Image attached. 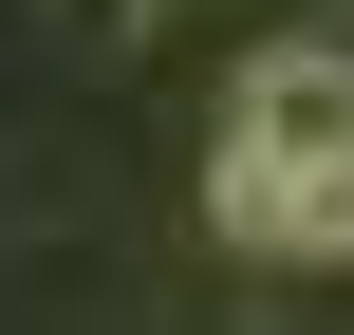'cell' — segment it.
I'll use <instances>...</instances> for the list:
<instances>
[{"instance_id": "7a4b0ae2", "label": "cell", "mask_w": 354, "mask_h": 335, "mask_svg": "<svg viewBox=\"0 0 354 335\" xmlns=\"http://www.w3.org/2000/svg\"><path fill=\"white\" fill-rule=\"evenodd\" d=\"M224 131H261V149H354V56H336V37L261 56V75L224 93Z\"/></svg>"}, {"instance_id": "3957f363", "label": "cell", "mask_w": 354, "mask_h": 335, "mask_svg": "<svg viewBox=\"0 0 354 335\" xmlns=\"http://www.w3.org/2000/svg\"><path fill=\"white\" fill-rule=\"evenodd\" d=\"M93 19H112V0H93Z\"/></svg>"}, {"instance_id": "6da1fadb", "label": "cell", "mask_w": 354, "mask_h": 335, "mask_svg": "<svg viewBox=\"0 0 354 335\" xmlns=\"http://www.w3.org/2000/svg\"><path fill=\"white\" fill-rule=\"evenodd\" d=\"M205 224H224L243 261H354V149H261V131H224Z\"/></svg>"}]
</instances>
